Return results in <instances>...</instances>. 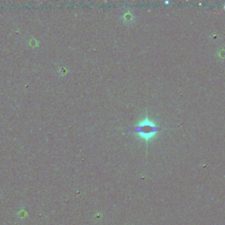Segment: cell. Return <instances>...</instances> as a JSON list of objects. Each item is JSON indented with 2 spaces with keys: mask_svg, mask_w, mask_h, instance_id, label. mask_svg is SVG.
Segmentation results:
<instances>
[{
  "mask_svg": "<svg viewBox=\"0 0 225 225\" xmlns=\"http://www.w3.org/2000/svg\"><path fill=\"white\" fill-rule=\"evenodd\" d=\"M159 130V127H158V125L148 116L143 118L136 126L130 129V131L134 132L140 139L143 140L145 142L152 140Z\"/></svg>",
  "mask_w": 225,
  "mask_h": 225,
  "instance_id": "1",
  "label": "cell"
},
{
  "mask_svg": "<svg viewBox=\"0 0 225 225\" xmlns=\"http://www.w3.org/2000/svg\"><path fill=\"white\" fill-rule=\"evenodd\" d=\"M224 9H225V5H224Z\"/></svg>",
  "mask_w": 225,
  "mask_h": 225,
  "instance_id": "2",
  "label": "cell"
}]
</instances>
